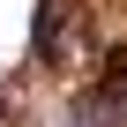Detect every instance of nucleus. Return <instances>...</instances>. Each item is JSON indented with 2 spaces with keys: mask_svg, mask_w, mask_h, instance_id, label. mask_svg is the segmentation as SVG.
<instances>
[{
  "mask_svg": "<svg viewBox=\"0 0 127 127\" xmlns=\"http://www.w3.org/2000/svg\"><path fill=\"white\" fill-rule=\"evenodd\" d=\"M30 52H37V67H52V75L90 67V60H97V15L82 8V0H37Z\"/></svg>",
  "mask_w": 127,
  "mask_h": 127,
  "instance_id": "obj_1",
  "label": "nucleus"
},
{
  "mask_svg": "<svg viewBox=\"0 0 127 127\" xmlns=\"http://www.w3.org/2000/svg\"><path fill=\"white\" fill-rule=\"evenodd\" d=\"M67 127H127V45L97 60V82L67 105Z\"/></svg>",
  "mask_w": 127,
  "mask_h": 127,
  "instance_id": "obj_2",
  "label": "nucleus"
},
{
  "mask_svg": "<svg viewBox=\"0 0 127 127\" xmlns=\"http://www.w3.org/2000/svg\"><path fill=\"white\" fill-rule=\"evenodd\" d=\"M0 127H23V82L0 75Z\"/></svg>",
  "mask_w": 127,
  "mask_h": 127,
  "instance_id": "obj_3",
  "label": "nucleus"
}]
</instances>
